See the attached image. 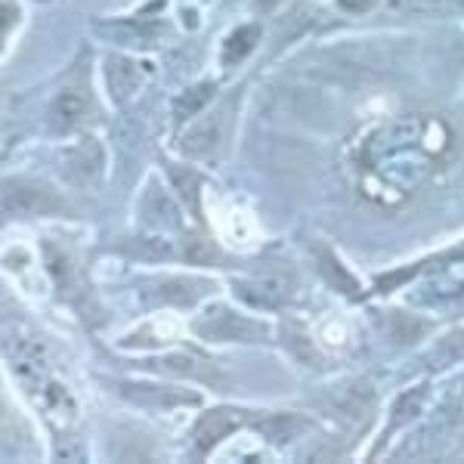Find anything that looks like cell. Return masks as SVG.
I'll return each mask as SVG.
<instances>
[{
	"label": "cell",
	"instance_id": "obj_1",
	"mask_svg": "<svg viewBox=\"0 0 464 464\" xmlns=\"http://www.w3.org/2000/svg\"><path fill=\"white\" fill-rule=\"evenodd\" d=\"M424 127L428 121L421 118H406L402 124L396 121L372 137V143L359 159L356 177L365 198L384 208L400 205L428 179L433 168H440L437 161H443L452 146L424 143L415 149V140L424 133Z\"/></svg>",
	"mask_w": 464,
	"mask_h": 464
},
{
	"label": "cell",
	"instance_id": "obj_2",
	"mask_svg": "<svg viewBox=\"0 0 464 464\" xmlns=\"http://www.w3.org/2000/svg\"><path fill=\"white\" fill-rule=\"evenodd\" d=\"M196 332L208 341H266V325L245 319L242 313L214 306L196 322Z\"/></svg>",
	"mask_w": 464,
	"mask_h": 464
},
{
	"label": "cell",
	"instance_id": "obj_3",
	"mask_svg": "<svg viewBox=\"0 0 464 464\" xmlns=\"http://www.w3.org/2000/svg\"><path fill=\"white\" fill-rule=\"evenodd\" d=\"M236 295L257 310H276L291 297V279L285 273H260L236 282Z\"/></svg>",
	"mask_w": 464,
	"mask_h": 464
},
{
	"label": "cell",
	"instance_id": "obj_4",
	"mask_svg": "<svg viewBox=\"0 0 464 464\" xmlns=\"http://www.w3.org/2000/svg\"><path fill=\"white\" fill-rule=\"evenodd\" d=\"M248 421H251V415H248V411H242V409H211V411H205V415L198 418L196 443H198L201 452H211L220 440H227L229 433L245 428Z\"/></svg>",
	"mask_w": 464,
	"mask_h": 464
},
{
	"label": "cell",
	"instance_id": "obj_5",
	"mask_svg": "<svg viewBox=\"0 0 464 464\" xmlns=\"http://www.w3.org/2000/svg\"><path fill=\"white\" fill-rule=\"evenodd\" d=\"M56 208H63L53 192H47L44 186L34 183H6L4 189V211L6 214H53Z\"/></svg>",
	"mask_w": 464,
	"mask_h": 464
},
{
	"label": "cell",
	"instance_id": "obj_6",
	"mask_svg": "<svg viewBox=\"0 0 464 464\" xmlns=\"http://www.w3.org/2000/svg\"><path fill=\"white\" fill-rule=\"evenodd\" d=\"M87 111H90V100L84 90L65 87V90H59L56 100L50 102V127H53L56 133H69L84 121Z\"/></svg>",
	"mask_w": 464,
	"mask_h": 464
},
{
	"label": "cell",
	"instance_id": "obj_7",
	"mask_svg": "<svg viewBox=\"0 0 464 464\" xmlns=\"http://www.w3.org/2000/svg\"><path fill=\"white\" fill-rule=\"evenodd\" d=\"M146 69L143 63H133L127 56H109L106 59V81H109V90L118 102H124L127 96H133L146 81Z\"/></svg>",
	"mask_w": 464,
	"mask_h": 464
},
{
	"label": "cell",
	"instance_id": "obj_8",
	"mask_svg": "<svg viewBox=\"0 0 464 464\" xmlns=\"http://www.w3.org/2000/svg\"><path fill=\"white\" fill-rule=\"evenodd\" d=\"M121 393L133 402H143V406H159V409H170V406H192L198 402L196 393L179 391V387H159V384H121Z\"/></svg>",
	"mask_w": 464,
	"mask_h": 464
},
{
	"label": "cell",
	"instance_id": "obj_9",
	"mask_svg": "<svg viewBox=\"0 0 464 464\" xmlns=\"http://www.w3.org/2000/svg\"><path fill=\"white\" fill-rule=\"evenodd\" d=\"M254 428H257L260 437H266L269 443H291V440L301 437V433L310 428V421L301 415H288V411H282V415H269V418L254 421Z\"/></svg>",
	"mask_w": 464,
	"mask_h": 464
},
{
	"label": "cell",
	"instance_id": "obj_10",
	"mask_svg": "<svg viewBox=\"0 0 464 464\" xmlns=\"http://www.w3.org/2000/svg\"><path fill=\"white\" fill-rule=\"evenodd\" d=\"M211 291V282H201V279H168L161 282V288L155 291V297L164 304H174V306H189L196 304L198 297H205Z\"/></svg>",
	"mask_w": 464,
	"mask_h": 464
},
{
	"label": "cell",
	"instance_id": "obj_11",
	"mask_svg": "<svg viewBox=\"0 0 464 464\" xmlns=\"http://www.w3.org/2000/svg\"><path fill=\"white\" fill-rule=\"evenodd\" d=\"M69 174H72V179H78V183H87V186L96 183V177L102 174V152H100V146H96L93 140L81 143L72 152Z\"/></svg>",
	"mask_w": 464,
	"mask_h": 464
},
{
	"label": "cell",
	"instance_id": "obj_12",
	"mask_svg": "<svg viewBox=\"0 0 464 464\" xmlns=\"http://www.w3.org/2000/svg\"><path fill=\"white\" fill-rule=\"evenodd\" d=\"M257 37H260V28L257 25L236 28V32L227 37V44H223V63L236 65V63H242L245 56H251V50L257 47Z\"/></svg>",
	"mask_w": 464,
	"mask_h": 464
},
{
	"label": "cell",
	"instance_id": "obj_13",
	"mask_svg": "<svg viewBox=\"0 0 464 464\" xmlns=\"http://www.w3.org/2000/svg\"><path fill=\"white\" fill-rule=\"evenodd\" d=\"M319 273L325 276V282L332 288H338L341 295H359V285H356V279L353 276L343 269L338 260H334V254H328V251H319Z\"/></svg>",
	"mask_w": 464,
	"mask_h": 464
},
{
	"label": "cell",
	"instance_id": "obj_14",
	"mask_svg": "<svg viewBox=\"0 0 464 464\" xmlns=\"http://www.w3.org/2000/svg\"><path fill=\"white\" fill-rule=\"evenodd\" d=\"M159 369L164 372H174V375H183V378H198V381H220L217 372L208 369L201 359H192V356H164L159 359Z\"/></svg>",
	"mask_w": 464,
	"mask_h": 464
},
{
	"label": "cell",
	"instance_id": "obj_15",
	"mask_svg": "<svg viewBox=\"0 0 464 464\" xmlns=\"http://www.w3.org/2000/svg\"><path fill=\"white\" fill-rule=\"evenodd\" d=\"M220 118H211L205 127H192L189 133H186V140H183V152H189V155H208L211 149L220 143Z\"/></svg>",
	"mask_w": 464,
	"mask_h": 464
},
{
	"label": "cell",
	"instance_id": "obj_16",
	"mask_svg": "<svg viewBox=\"0 0 464 464\" xmlns=\"http://www.w3.org/2000/svg\"><path fill=\"white\" fill-rule=\"evenodd\" d=\"M211 96H214V84H196V87H186L183 93L177 96V102H174V115L177 118H192V115H198L201 109L211 102Z\"/></svg>",
	"mask_w": 464,
	"mask_h": 464
},
{
	"label": "cell",
	"instance_id": "obj_17",
	"mask_svg": "<svg viewBox=\"0 0 464 464\" xmlns=\"http://www.w3.org/2000/svg\"><path fill=\"white\" fill-rule=\"evenodd\" d=\"M170 177H174V186H177L179 198L186 201V208H189L196 217H201V201H198L201 179L192 174V170H183V168H174V170H170Z\"/></svg>",
	"mask_w": 464,
	"mask_h": 464
},
{
	"label": "cell",
	"instance_id": "obj_18",
	"mask_svg": "<svg viewBox=\"0 0 464 464\" xmlns=\"http://www.w3.org/2000/svg\"><path fill=\"white\" fill-rule=\"evenodd\" d=\"M424 400H428V387H411V391H406L396 400V406H393V424H402V421H409V418H415L418 411H421L424 406Z\"/></svg>",
	"mask_w": 464,
	"mask_h": 464
},
{
	"label": "cell",
	"instance_id": "obj_19",
	"mask_svg": "<svg viewBox=\"0 0 464 464\" xmlns=\"http://www.w3.org/2000/svg\"><path fill=\"white\" fill-rule=\"evenodd\" d=\"M372 402H375V396H372V391H365V387H343V393L338 396L341 411H347V415H359V418L372 409Z\"/></svg>",
	"mask_w": 464,
	"mask_h": 464
},
{
	"label": "cell",
	"instance_id": "obj_20",
	"mask_svg": "<svg viewBox=\"0 0 464 464\" xmlns=\"http://www.w3.org/2000/svg\"><path fill=\"white\" fill-rule=\"evenodd\" d=\"M127 251L137 254V257H143V260H168L170 254H174V248H170L164 238H137Z\"/></svg>",
	"mask_w": 464,
	"mask_h": 464
},
{
	"label": "cell",
	"instance_id": "obj_21",
	"mask_svg": "<svg viewBox=\"0 0 464 464\" xmlns=\"http://www.w3.org/2000/svg\"><path fill=\"white\" fill-rule=\"evenodd\" d=\"M186 257H189L192 264H214L217 251L208 245V238H189V251H186Z\"/></svg>",
	"mask_w": 464,
	"mask_h": 464
},
{
	"label": "cell",
	"instance_id": "obj_22",
	"mask_svg": "<svg viewBox=\"0 0 464 464\" xmlns=\"http://www.w3.org/2000/svg\"><path fill=\"white\" fill-rule=\"evenodd\" d=\"M291 334V350H295V353L297 356H301V359H306V362H310V365H316V350H313L310 347V341H306V334H297V332H288Z\"/></svg>",
	"mask_w": 464,
	"mask_h": 464
},
{
	"label": "cell",
	"instance_id": "obj_23",
	"mask_svg": "<svg viewBox=\"0 0 464 464\" xmlns=\"http://www.w3.org/2000/svg\"><path fill=\"white\" fill-rule=\"evenodd\" d=\"M338 4L343 6V10H350V13H369L378 0H338Z\"/></svg>",
	"mask_w": 464,
	"mask_h": 464
},
{
	"label": "cell",
	"instance_id": "obj_24",
	"mask_svg": "<svg viewBox=\"0 0 464 464\" xmlns=\"http://www.w3.org/2000/svg\"><path fill=\"white\" fill-rule=\"evenodd\" d=\"M461 257H464V245H461V248H455V251H449V254H443V257L430 260V264H443V260H461Z\"/></svg>",
	"mask_w": 464,
	"mask_h": 464
}]
</instances>
